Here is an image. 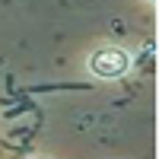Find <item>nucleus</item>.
Segmentation results:
<instances>
[{
  "mask_svg": "<svg viewBox=\"0 0 159 159\" xmlns=\"http://www.w3.org/2000/svg\"><path fill=\"white\" fill-rule=\"evenodd\" d=\"M130 70V54L118 45H105L89 54V73L99 80H121Z\"/></svg>",
  "mask_w": 159,
  "mask_h": 159,
  "instance_id": "obj_1",
  "label": "nucleus"
},
{
  "mask_svg": "<svg viewBox=\"0 0 159 159\" xmlns=\"http://www.w3.org/2000/svg\"><path fill=\"white\" fill-rule=\"evenodd\" d=\"M29 159H51V156H29Z\"/></svg>",
  "mask_w": 159,
  "mask_h": 159,
  "instance_id": "obj_2",
  "label": "nucleus"
},
{
  "mask_svg": "<svg viewBox=\"0 0 159 159\" xmlns=\"http://www.w3.org/2000/svg\"><path fill=\"white\" fill-rule=\"evenodd\" d=\"M150 3H156V0H150Z\"/></svg>",
  "mask_w": 159,
  "mask_h": 159,
  "instance_id": "obj_3",
  "label": "nucleus"
}]
</instances>
